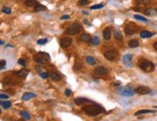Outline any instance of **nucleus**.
<instances>
[{
	"label": "nucleus",
	"instance_id": "obj_1",
	"mask_svg": "<svg viewBox=\"0 0 157 121\" xmlns=\"http://www.w3.org/2000/svg\"><path fill=\"white\" fill-rule=\"evenodd\" d=\"M83 111L87 115H90V116H96L104 113V109L95 103H92V105L83 107Z\"/></svg>",
	"mask_w": 157,
	"mask_h": 121
},
{
	"label": "nucleus",
	"instance_id": "obj_2",
	"mask_svg": "<svg viewBox=\"0 0 157 121\" xmlns=\"http://www.w3.org/2000/svg\"><path fill=\"white\" fill-rule=\"evenodd\" d=\"M117 92L122 96L130 97L135 94V89H133L131 87H120L117 89Z\"/></svg>",
	"mask_w": 157,
	"mask_h": 121
},
{
	"label": "nucleus",
	"instance_id": "obj_3",
	"mask_svg": "<svg viewBox=\"0 0 157 121\" xmlns=\"http://www.w3.org/2000/svg\"><path fill=\"white\" fill-rule=\"evenodd\" d=\"M139 65H140V68L146 72H152L154 70V65L148 60H142Z\"/></svg>",
	"mask_w": 157,
	"mask_h": 121
},
{
	"label": "nucleus",
	"instance_id": "obj_4",
	"mask_svg": "<svg viewBox=\"0 0 157 121\" xmlns=\"http://www.w3.org/2000/svg\"><path fill=\"white\" fill-rule=\"evenodd\" d=\"M81 30H82V27H81V25L79 24V23H73L72 25H70V27L67 28L66 33L68 35H71L72 36V35H77Z\"/></svg>",
	"mask_w": 157,
	"mask_h": 121
},
{
	"label": "nucleus",
	"instance_id": "obj_5",
	"mask_svg": "<svg viewBox=\"0 0 157 121\" xmlns=\"http://www.w3.org/2000/svg\"><path fill=\"white\" fill-rule=\"evenodd\" d=\"M104 57H105V59H107V60H109V61H114V60H116L117 57H118V52H117V50H115V49L107 50V51L104 53Z\"/></svg>",
	"mask_w": 157,
	"mask_h": 121
},
{
	"label": "nucleus",
	"instance_id": "obj_6",
	"mask_svg": "<svg viewBox=\"0 0 157 121\" xmlns=\"http://www.w3.org/2000/svg\"><path fill=\"white\" fill-rule=\"evenodd\" d=\"M150 89L148 87H146V86H139L136 89H135V92L138 93V94H141V95H145V94H148L150 92Z\"/></svg>",
	"mask_w": 157,
	"mask_h": 121
},
{
	"label": "nucleus",
	"instance_id": "obj_7",
	"mask_svg": "<svg viewBox=\"0 0 157 121\" xmlns=\"http://www.w3.org/2000/svg\"><path fill=\"white\" fill-rule=\"evenodd\" d=\"M122 62H123V65L127 67H132L133 66V64H132V55L131 54H126L123 56L122 58Z\"/></svg>",
	"mask_w": 157,
	"mask_h": 121
},
{
	"label": "nucleus",
	"instance_id": "obj_8",
	"mask_svg": "<svg viewBox=\"0 0 157 121\" xmlns=\"http://www.w3.org/2000/svg\"><path fill=\"white\" fill-rule=\"evenodd\" d=\"M94 74L96 76H104V75L108 74V70L104 66H98L94 70Z\"/></svg>",
	"mask_w": 157,
	"mask_h": 121
},
{
	"label": "nucleus",
	"instance_id": "obj_9",
	"mask_svg": "<svg viewBox=\"0 0 157 121\" xmlns=\"http://www.w3.org/2000/svg\"><path fill=\"white\" fill-rule=\"evenodd\" d=\"M70 44H71V39L70 38L65 37V38H62L61 40H60V45L63 48H66V47L70 46Z\"/></svg>",
	"mask_w": 157,
	"mask_h": 121
},
{
	"label": "nucleus",
	"instance_id": "obj_10",
	"mask_svg": "<svg viewBox=\"0 0 157 121\" xmlns=\"http://www.w3.org/2000/svg\"><path fill=\"white\" fill-rule=\"evenodd\" d=\"M136 29H137V28L133 25V23H130V24L125 26L124 32H125V34H126L127 36H131V35H133V34L136 32Z\"/></svg>",
	"mask_w": 157,
	"mask_h": 121
},
{
	"label": "nucleus",
	"instance_id": "obj_11",
	"mask_svg": "<svg viewBox=\"0 0 157 121\" xmlns=\"http://www.w3.org/2000/svg\"><path fill=\"white\" fill-rule=\"evenodd\" d=\"M157 14L156 10L153 9V8H148L146 11H145V15L148 16H154Z\"/></svg>",
	"mask_w": 157,
	"mask_h": 121
},
{
	"label": "nucleus",
	"instance_id": "obj_12",
	"mask_svg": "<svg viewBox=\"0 0 157 121\" xmlns=\"http://www.w3.org/2000/svg\"><path fill=\"white\" fill-rule=\"evenodd\" d=\"M89 102H92V101H90V100L87 99V98H76V99L74 100V103H75L76 105H83V104L89 103Z\"/></svg>",
	"mask_w": 157,
	"mask_h": 121
},
{
	"label": "nucleus",
	"instance_id": "obj_13",
	"mask_svg": "<svg viewBox=\"0 0 157 121\" xmlns=\"http://www.w3.org/2000/svg\"><path fill=\"white\" fill-rule=\"evenodd\" d=\"M103 38L105 40H109L111 38V30L110 28H105L103 30Z\"/></svg>",
	"mask_w": 157,
	"mask_h": 121
},
{
	"label": "nucleus",
	"instance_id": "obj_14",
	"mask_svg": "<svg viewBox=\"0 0 157 121\" xmlns=\"http://www.w3.org/2000/svg\"><path fill=\"white\" fill-rule=\"evenodd\" d=\"M34 97H36V94H35V93L26 92V93L23 94V96H22L21 99H22L23 101H28V100H30V99H32V98H34Z\"/></svg>",
	"mask_w": 157,
	"mask_h": 121
},
{
	"label": "nucleus",
	"instance_id": "obj_15",
	"mask_svg": "<svg viewBox=\"0 0 157 121\" xmlns=\"http://www.w3.org/2000/svg\"><path fill=\"white\" fill-rule=\"evenodd\" d=\"M80 40H81L82 41H84V42H88V41H90V40H92V38H91V36H90L89 34L84 33V34H82V35L80 36Z\"/></svg>",
	"mask_w": 157,
	"mask_h": 121
},
{
	"label": "nucleus",
	"instance_id": "obj_16",
	"mask_svg": "<svg viewBox=\"0 0 157 121\" xmlns=\"http://www.w3.org/2000/svg\"><path fill=\"white\" fill-rule=\"evenodd\" d=\"M28 73H29V70H27V69H21V70L16 72V74H17L18 77H20V78H26Z\"/></svg>",
	"mask_w": 157,
	"mask_h": 121
},
{
	"label": "nucleus",
	"instance_id": "obj_17",
	"mask_svg": "<svg viewBox=\"0 0 157 121\" xmlns=\"http://www.w3.org/2000/svg\"><path fill=\"white\" fill-rule=\"evenodd\" d=\"M152 33L151 32H149V31H142L141 32V34H140V36H141V38H143V39H148V38H151L152 37Z\"/></svg>",
	"mask_w": 157,
	"mask_h": 121
},
{
	"label": "nucleus",
	"instance_id": "obj_18",
	"mask_svg": "<svg viewBox=\"0 0 157 121\" xmlns=\"http://www.w3.org/2000/svg\"><path fill=\"white\" fill-rule=\"evenodd\" d=\"M155 111L153 110H141V111H138L135 113V115H141V114H144V113H154Z\"/></svg>",
	"mask_w": 157,
	"mask_h": 121
},
{
	"label": "nucleus",
	"instance_id": "obj_19",
	"mask_svg": "<svg viewBox=\"0 0 157 121\" xmlns=\"http://www.w3.org/2000/svg\"><path fill=\"white\" fill-rule=\"evenodd\" d=\"M25 5H26L27 7H33V8H35L37 5H39V3L36 0H25Z\"/></svg>",
	"mask_w": 157,
	"mask_h": 121
},
{
	"label": "nucleus",
	"instance_id": "obj_20",
	"mask_svg": "<svg viewBox=\"0 0 157 121\" xmlns=\"http://www.w3.org/2000/svg\"><path fill=\"white\" fill-rule=\"evenodd\" d=\"M128 45H129V47H131V48H136V47H138L140 45V43H139L138 40H129V42H128Z\"/></svg>",
	"mask_w": 157,
	"mask_h": 121
},
{
	"label": "nucleus",
	"instance_id": "obj_21",
	"mask_svg": "<svg viewBox=\"0 0 157 121\" xmlns=\"http://www.w3.org/2000/svg\"><path fill=\"white\" fill-rule=\"evenodd\" d=\"M86 63H88L89 65H96V60L94 58V57H92V56H88V57H86Z\"/></svg>",
	"mask_w": 157,
	"mask_h": 121
},
{
	"label": "nucleus",
	"instance_id": "obj_22",
	"mask_svg": "<svg viewBox=\"0 0 157 121\" xmlns=\"http://www.w3.org/2000/svg\"><path fill=\"white\" fill-rule=\"evenodd\" d=\"M19 115H20L23 119H25V120H30V119H31L30 113H28L25 112V111H21V112L19 113Z\"/></svg>",
	"mask_w": 157,
	"mask_h": 121
},
{
	"label": "nucleus",
	"instance_id": "obj_23",
	"mask_svg": "<svg viewBox=\"0 0 157 121\" xmlns=\"http://www.w3.org/2000/svg\"><path fill=\"white\" fill-rule=\"evenodd\" d=\"M51 78H52L53 81H55V82H59V81H61V79H62V78H61V75L57 72L51 73Z\"/></svg>",
	"mask_w": 157,
	"mask_h": 121
},
{
	"label": "nucleus",
	"instance_id": "obj_24",
	"mask_svg": "<svg viewBox=\"0 0 157 121\" xmlns=\"http://www.w3.org/2000/svg\"><path fill=\"white\" fill-rule=\"evenodd\" d=\"M81 68H82V63H81L80 61H77V62L74 64V65H73V70L79 71Z\"/></svg>",
	"mask_w": 157,
	"mask_h": 121
},
{
	"label": "nucleus",
	"instance_id": "obj_25",
	"mask_svg": "<svg viewBox=\"0 0 157 121\" xmlns=\"http://www.w3.org/2000/svg\"><path fill=\"white\" fill-rule=\"evenodd\" d=\"M44 10H46V7L44 6V5H41V4L37 5V6L34 8V11H35V12H41V11H44Z\"/></svg>",
	"mask_w": 157,
	"mask_h": 121
},
{
	"label": "nucleus",
	"instance_id": "obj_26",
	"mask_svg": "<svg viewBox=\"0 0 157 121\" xmlns=\"http://www.w3.org/2000/svg\"><path fill=\"white\" fill-rule=\"evenodd\" d=\"M114 37H115V39L117 40H122V34H121L120 31H115L114 32Z\"/></svg>",
	"mask_w": 157,
	"mask_h": 121
},
{
	"label": "nucleus",
	"instance_id": "obj_27",
	"mask_svg": "<svg viewBox=\"0 0 157 121\" xmlns=\"http://www.w3.org/2000/svg\"><path fill=\"white\" fill-rule=\"evenodd\" d=\"M134 17H135V19H138V20H141V21H144V22H148V19L146 17L140 16V15H135Z\"/></svg>",
	"mask_w": 157,
	"mask_h": 121
},
{
	"label": "nucleus",
	"instance_id": "obj_28",
	"mask_svg": "<svg viewBox=\"0 0 157 121\" xmlns=\"http://www.w3.org/2000/svg\"><path fill=\"white\" fill-rule=\"evenodd\" d=\"M91 41H92V43H93L94 45H97V44L100 43V40H99L98 37H94V38L91 40Z\"/></svg>",
	"mask_w": 157,
	"mask_h": 121
},
{
	"label": "nucleus",
	"instance_id": "obj_29",
	"mask_svg": "<svg viewBox=\"0 0 157 121\" xmlns=\"http://www.w3.org/2000/svg\"><path fill=\"white\" fill-rule=\"evenodd\" d=\"M39 55H40L42 58H44V60H49V59H50V56H49L47 53H45V52H39Z\"/></svg>",
	"mask_w": 157,
	"mask_h": 121
},
{
	"label": "nucleus",
	"instance_id": "obj_30",
	"mask_svg": "<svg viewBox=\"0 0 157 121\" xmlns=\"http://www.w3.org/2000/svg\"><path fill=\"white\" fill-rule=\"evenodd\" d=\"M35 61H36L37 63H39V64H44V63H45V60H44V58H42L40 55H38V56L35 58Z\"/></svg>",
	"mask_w": 157,
	"mask_h": 121
},
{
	"label": "nucleus",
	"instance_id": "obj_31",
	"mask_svg": "<svg viewBox=\"0 0 157 121\" xmlns=\"http://www.w3.org/2000/svg\"><path fill=\"white\" fill-rule=\"evenodd\" d=\"M137 2L141 5H144V6H147V5H149L150 4V0H137Z\"/></svg>",
	"mask_w": 157,
	"mask_h": 121
},
{
	"label": "nucleus",
	"instance_id": "obj_32",
	"mask_svg": "<svg viewBox=\"0 0 157 121\" xmlns=\"http://www.w3.org/2000/svg\"><path fill=\"white\" fill-rule=\"evenodd\" d=\"M2 12L5 13V14H7V15H10V14L12 13V10H11V8H9V7H3V8H2Z\"/></svg>",
	"mask_w": 157,
	"mask_h": 121
},
{
	"label": "nucleus",
	"instance_id": "obj_33",
	"mask_svg": "<svg viewBox=\"0 0 157 121\" xmlns=\"http://www.w3.org/2000/svg\"><path fill=\"white\" fill-rule=\"evenodd\" d=\"M101 8H103V4H96V5H94V6H92L90 9H91V10H97V9H101Z\"/></svg>",
	"mask_w": 157,
	"mask_h": 121
},
{
	"label": "nucleus",
	"instance_id": "obj_34",
	"mask_svg": "<svg viewBox=\"0 0 157 121\" xmlns=\"http://www.w3.org/2000/svg\"><path fill=\"white\" fill-rule=\"evenodd\" d=\"M11 102L10 101H4L3 102V104H2V106H3V108L4 109H9L10 107H11Z\"/></svg>",
	"mask_w": 157,
	"mask_h": 121
},
{
	"label": "nucleus",
	"instance_id": "obj_35",
	"mask_svg": "<svg viewBox=\"0 0 157 121\" xmlns=\"http://www.w3.org/2000/svg\"><path fill=\"white\" fill-rule=\"evenodd\" d=\"M46 42H47V40H46V39H41V40H39L37 41V43H38V44H40V45L45 44Z\"/></svg>",
	"mask_w": 157,
	"mask_h": 121
},
{
	"label": "nucleus",
	"instance_id": "obj_36",
	"mask_svg": "<svg viewBox=\"0 0 157 121\" xmlns=\"http://www.w3.org/2000/svg\"><path fill=\"white\" fill-rule=\"evenodd\" d=\"M5 66H6V61L1 60V61H0V69H3Z\"/></svg>",
	"mask_w": 157,
	"mask_h": 121
},
{
	"label": "nucleus",
	"instance_id": "obj_37",
	"mask_svg": "<svg viewBox=\"0 0 157 121\" xmlns=\"http://www.w3.org/2000/svg\"><path fill=\"white\" fill-rule=\"evenodd\" d=\"M40 75H41V77L42 78H44V79H47L48 78V73H46V72H41L40 73Z\"/></svg>",
	"mask_w": 157,
	"mask_h": 121
},
{
	"label": "nucleus",
	"instance_id": "obj_38",
	"mask_svg": "<svg viewBox=\"0 0 157 121\" xmlns=\"http://www.w3.org/2000/svg\"><path fill=\"white\" fill-rule=\"evenodd\" d=\"M18 64H19V65H21L22 66H25V65H26L25 61H24L23 59H19V60H18Z\"/></svg>",
	"mask_w": 157,
	"mask_h": 121
},
{
	"label": "nucleus",
	"instance_id": "obj_39",
	"mask_svg": "<svg viewBox=\"0 0 157 121\" xmlns=\"http://www.w3.org/2000/svg\"><path fill=\"white\" fill-rule=\"evenodd\" d=\"M78 4H79V5H82V6H84V5L88 4V1H87V0H79Z\"/></svg>",
	"mask_w": 157,
	"mask_h": 121
},
{
	"label": "nucleus",
	"instance_id": "obj_40",
	"mask_svg": "<svg viewBox=\"0 0 157 121\" xmlns=\"http://www.w3.org/2000/svg\"><path fill=\"white\" fill-rule=\"evenodd\" d=\"M9 95L7 94H4V93H0V99H8Z\"/></svg>",
	"mask_w": 157,
	"mask_h": 121
},
{
	"label": "nucleus",
	"instance_id": "obj_41",
	"mask_svg": "<svg viewBox=\"0 0 157 121\" xmlns=\"http://www.w3.org/2000/svg\"><path fill=\"white\" fill-rule=\"evenodd\" d=\"M65 94H66V96H70L71 90H70V89H66V90H65Z\"/></svg>",
	"mask_w": 157,
	"mask_h": 121
},
{
	"label": "nucleus",
	"instance_id": "obj_42",
	"mask_svg": "<svg viewBox=\"0 0 157 121\" xmlns=\"http://www.w3.org/2000/svg\"><path fill=\"white\" fill-rule=\"evenodd\" d=\"M69 18H70V16H68V15H65V16H61V19H62V20H64V19H69Z\"/></svg>",
	"mask_w": 157,
	"mask_h": 121
},
{
	"label": "nucleus",
	"instance_id": "obj_43",
	"mask_svg": "<svg viewBox=\"0 0 157 121\" xmlns=\"http://www.w3.org/2000/svg\"><path fill=\"white\" fill-rule=\"evenodd\" d=\"M153 48L157 51V42H154V43H153Z\"/></svg>",
	"mask_w": 157,
	"mask_h": 121
},
{
	"label": "nucleus",
	"instance_id": "obj_44",
	"mask_svg": "<svg viewBox=\"0 0 157 121\" xmlns=\"http://www.w3.org/2000/svg\"><path fill=\"white\" fill-rule=\"evenodd\" d=\"M84 22H85L87 25H91V23L89 22V20H87V19H85V20H84Z\"/></svg>",
	"mask_w": 157,
	"mask_h": 121
},
{
	"label": "nucleus",
	"instance_id": "obj_45",
	"mask_svg": "<svg viewBox=\"0 0 157 121\" xmlns=\"http://www.w3.org/2000/svg\"><path fill=\"white\" fill-rule=\"evenodd\" d=\"M17 121H25V119H19V120H17Z\"/></svg>",
	"mask_w": 157,
	"mask_h": 121
},
{
	"label": "nucleus",
	"instance_id": "obj_46",
	"mask_svg": "<svg viewBox=\"0 0 157 121\" xmlns=\"http://www.w3.org/2000/svg\"><path fill=\"white\" fill-rule=\"evenodd\" d=\"M3 43H4V41H0V45H1V44H3Z\"/></svg>",
	"mask_w": 157,
	"mask_h": 121
},
{
	"label": "nucleus",
	"instance_id": "obj_47",
	"mask_svg": "<svg viewBox=\"0 0 157 121\" xmlns=\"http://www.w3.org/2000/svg\"><path fill=\"white\" fill-rule=\"evenodd\" d=\"M2 104H3V102H2V101H0V105H2Z\"/></svg>",
	"mask_w": 157,
	"mask_h": 121
},
{
	"label": "nucleus",
	"instance_id": "obj_48",
	"mask_svg": "<svg viewBox=\"0 0 157 121\" xmlns=\"http://www.w3.org/2000/svg\"><path fill=\"white\" fill-rule=\"evenodd\" d=\"M0 114H1V110H0Z\"/></svg>",
	"mask_w": 157,
	"mask_h": 121
}]
</instances>
